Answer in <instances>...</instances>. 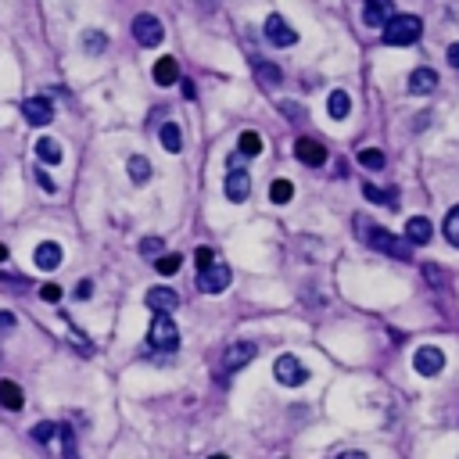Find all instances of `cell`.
Listing matches in <instances>:
<instances>
[{"label": "cell", "instance_id": "11", "mask_svg": "<svg viewBox=\"0 0 459 459\" xmlns=\"http://www.w3.org/2000/svg\"><path fill=\"white\" fill-rule=\"evenodd\" d=\"M223 191H226V198H230L233 205L248 201V194H252V176L244 172V169H230V172H226V183H223Z\"/></svg>", "mask_w": 459, "mask_h": 459}, {"label": "cell", "instance_id": "6", "mask_svg": "<svg viewBox=\"0 0 459 459\" xmlns=\"http://www.w3.org/2000/svg\"><path fill=\"white\" fill-rule=\"evenodd\" d=\"M133 36H137L140 47H158L165 40V29H162V22L155 15H137L133 18Z\"/></svg>", "mask_w": 459, "mask_h": 459}, {"label": "cell", "instance_id": "3", "mask_svg": "<svg viewBox=\"0 0 459 459\" xmlns=\"http://www.w3.org/2000/svg\"><path fill=\"white\" fill-rule=\"evenodd\" d=\"M147 345L155 352H176L179 348V327L172 323V316H155V320H151Z\"/></svg>", "mask_w": 459, "mask_h": 459}, {"label": "cell", "instance_id": "38", "mask_svg": "<svg viewBox=\"0 0 459 459\" xmlns=\"http://www.w3.org/2000/svg\"><path fill=\"white\" fill-rule=\"evenodd\" d=\"M90 294H94V284H90V280H79V284H76V298H79V301H86Z\"/></svg>", "mask_w": 459, "mask_h": 459}, {"label": "cell", "instance_id": "18", "mask_svg": "<svg viewBox=\"0 0 459 459\" xmlns=\"http://www.w3.org/2000/svg\"><path fill=\"white\" fill-rule=\"evenodd\" d=\"M388 18H391V4H384V0H370V4L362 8V22L370 25V29H384L388 25Z\"/></svg>", "mask_w": 459, "mask_h": 459}, {"label": "cell", "instance_id": "8", "mask_svg": "<svg viewBox=\"0 0 459 459\" xmlns=\"http://www.w3.org/2000/svg\"><path fill=\"white\" fill-rule=\"evenodd\" d=\"M266 40H269L273 47H291V43L298 40V33L291 29V22H287L284 15H269V18H266Z\"/></svg>", "mask_w": 459, "mask_h": 459}, {"label": "cell", "instance_id": "7", "mask_svg": "<svg viewBox=\"0 0 459 459\" xmlns=\"http://www.w3.org/2000/svg\"><path fill=\"white\" fill-rule=\"evenodd\" d=\"M413 366H416V374L434 377V374H441V370H445V352H441L438 345H423V348H416Z\"/></svg>", "mask_w": 459, "mask_h": 459}, {"label": "cell", "instance_id": "13", "mask_svg": "<svg viewBox=\"0 0 459 459\" xmlns=\"http://www.w3.org/2000/svg\"><path fill=\"white\" fill-rule=\"evenodd\" d=\"M255 355H259V345H252V341H237V345H230L223 366H226L230 374H237V370H244V366H248Z\"/></svg>", "mask_w": 459, "mask_h": 459}, {"label": "cell", "instance_id": "17", "mask_svg": "<svg viewBox=\"0 0 459 459\" xmlns=\"http://www.w3.org/2000/svg\"><path fill=\"white\" fill-rule=\"evenodd\" d=\"M33 262H36L40 269H57V266H61V244H54V240H43L40 248L33 252Z\"/></svg>", "mask_w": 459, "mask_h": 459}, {"label": "cell", "instance_id": "2", "mask_svg": "<svg viewBox=\"0 0 459 459\" xmlns=\"http://www.w3.org/2000/svg\"><path fill=\"white\" fill-rule=\"evenodd\" d=\"M362 240L370 244L374 252H384V255H391V259H409V244L402 240V237H395L391 230H384V226H370V230H362Z\"/></svg>", "mask_w": 459, "mask_h": 459}, {"label": "cell", "instance_id": "40", "mask_svg": "<svg viewBox=\"0 0 459 459\" xmlns=\"http://www.w3.org/2000/svg\"><path fill=\"white\" fill-rule=\"evenodd\" d=\"M334 459H370V455H366V452H338Z\"/></svg>", "mask_w": 459, "mask_h": 459}, {"label": "cell", "instance_id": "20", "mask_svg": "<svg viewBox=\"0 0 459 459\" xmlns=\"http://www.w3.org/2000/svg\"><path fill=\"white\" fill-rule=\"evenodd\" d=\"M176 79H179L176 57H158V61H155V83H158V86H172Z\"/></svg>", "mask_w": 459, "mask_h": 459}, {"label": "cell", "instance_id": "4", "mask_svg": "<svg viewBox=\"0 0 459 459\" xmlns=\"http://www.w3.org/2000/svg\"><path fill=\"white\" fill-rule=\"evenodd\" d=\"M230 280H233L230 266H226V262H216V266H208L205 273H198V291H205V294H223V291L230 287Z\"/></svg>", "mask_w": 459, "mask_h": 459}, {"label": "cell", "instance_id": "29", "mask_svg": "<svg viewBox=\"0 0 459 459\" xmlns=\"http://www.w3.org/2000/svg\"><path fill=\"white\" fill-rule=\"evenodd\" d=\"M140 255L144 259H162L165 255V240L162 237H144L140 240Z\"/></svg>", "mask_w": 459, "mask_h": 459}, {"label": "cell", "instance_id": "21", "mask_svg": "<svg viewBox=\"0 0 459 459\" xmlns=\"http://www.w3.org/2000/svg\"><path fill=\"white\" fill-rule=\"evenodd\" d=\"M262 147H266V144H262V137H259L255 130H244L240 140H237V155H240V158H255V155H262Z\"/></svg>", "mask_w": 459, "mask_h": 459}, {"label": "cell", "instance_id": "37", "mask_svg": "<svg viewBox=\"0 0 459 459\" xmlns=\"http://www.w3.org/2000/svg\"><path fill=\"white\" fill-rule=\"evenodd\" d=\"M8 330H15V313L0 309V334H8Z\"/></svg>", "mask_w": 459, "mask_h": 459}, {"label": "cell", "instance_id": "12", "mask_svg": "<svg viewBox=\"0 0 459 459\" xmlns=\"http://www.w3.org/2000/svg\"><path fill=\"white\" fill-rule=\"evenodd\" d=\"M144 301H147V309H155L158 316H169V313L179 309V294L172 287H151Z\"/></svg>", "mask_w": 459, "mask_h": 459}, {"label": "cell", "instance_id": "15", "mask_svg": "<svg viewBox=\"0 0 459 459\" xmlns=\"http://www.w3.org/2000/svg\"><path fill=\"white\" fill-rule=\"evenodd\" d=\"M434 86H438V72H434V69L423 65V69H413V72H409V90H413V94L423 97V94H431Z\"/></svg>", "mask_w": 459, "mask_h": 459}, {"label": "cell", "instance_id": "9", "mask_svg": "<svg viewBox=\"0 0 459 459\" xmlns=\"http://www.w3.org/2000/svg\"><path fill=\"white\" fill-rule=\"evenodd\" d=\"M22 115H25L29 126H50V122H54V104H50V97H29L22 104Z\"/></svg>", "mask_w": 459, "mask_h": 459}, {"label": "cell", "instance_id": "34", "mask_svg": "<svg viewBox=\"0 0 459 459\" xmlns=\"http://www.w3.org/2000/svg\"><path fill=\"white\" fill-rule=\"evenodd\" d=\"M194 262H198V273H205L208 266H216V252H212V248H198V252H194Z\"/></svg>", "mask_w": 459, "mask_h": 459}, {"label": "cell", "instance_id": "32", "mask_svg": "<svg viewBox=\"0 0 459 459\" xmlns=\"http://www.w3.org/2000/svg\"><path fill=\"white\" fill-rule=\"evenodd\" d=\"M54 434H57V423H47V420H43V423L33 427V441H40V445H50Z\"/></svg>", "mask_w": 459, "mask_h": 459}, {"label": "cell", "instance_id": "35", "mask_svg": "<svg viewBox=\"0 0 459 459\" xmlns=\"http://www.w3.org/2000/svg\"><path fill=\"white\" fill-rule=\"evenodd\" d=\"M40 298L54 305V301H61V287H57V284H43V287H40Z\"/></svg>", "mask_w": 459, "mask_h": 459}, {"label": "cell", "instance_id": "28", "mask_svg": "<svg viewBox=\"0 0 459 459\" xmlns=\"http://www.w3.org/2000/svg\"><path fill=\"white\" fill-rule=\"evenodd\" d=\"M445 237H448V244L452 248H459V205L455 208H448V216H445Z\"/></svg>", "mask_w": 459, "mask_h": 459}, {"label": "cell", "instance_id": "39", "mask_svg": "<svg viewBox=\"0 0 459 459\" xmlns=\"http://www.w3.org/2000/svg\"><path fill=\"white\" fill-rule=\"evenodd\" d=\"M448 65H452V69H459V43H452V47H448Z\"/></svg>", "mask_w": 459, "mask_h": 459}, {"label": "cell", "instance_id": "41", "mask_svg": "<svg viewBox=\"0 0 459 459\" xmlns=\"http://www.w3.org/2000/svg\"><path fill=\"white\" fill-rule=\"evenodd\" d=\"M0 262H8V248H4V244H0Z\"/></svg>", "mask_w": 459, "mask_h": 459}, {"label": "cell", "instance_id": "14", "mask_svg": "<svg viewBox=\"0 0 459 459\" xmlns=\"http://www.w3.org/2000/svg\"><path fill=\"white\" fill-rule=\"evenodd\" d=\"M406 244H409V248H423V244H431V219L413 216L406 223Z\"/></svg>", "mask_w": 459, "mask_h": 459}, {"label": "cell", "instance_id": "30", "mask_svg": "<svg viewBox=\"0 0 459 459\" xmlns=\"http://www.w3.org/2000/svg\"><path fill=\"white\" fill-rule=\"evenodd\" d=\"M179 266H183V259H179L176 252H165L162 259H155V269L162 273V277H172V273H179Z\"/></svg>", "mask_w": 459, "mask_h": 459}, {"label": "cell", "instance_id": "25", "mask_svg": "<svg viewBox=\"0 0 459 459\" xmlns=\"http://www.w3.org/2000/svg\"><path fill=\"white\" fill-rule=\"evenodd\" d=\"M126 169H130V179H133V183H147V179H151V162H147L144 155H133V158L126 162Z\"/></svg>", "mask_w": 459, "mask_h": 459}, {"label": "cell", "instance_id": "10", "mask_svg": "<svg viewBox=\"0 0 459 459\" xmlns=\"http://www.w3.org/2000/svg\"><path fill=\"white\" fill-rule=\"evenodd\" d=\"M294 155H298L301 165L320 169V165L327 162V147H323L320 140H313V137H301V140H294Z\"/></svg>", "mask_w": 459, "mask_h": 459}, {"label": "cell", "instance_id": "36", "mask_svg": "<svg viewBox=\"0 0 459 459\" xmlns=\"http://www.w3.org/2000/svg\"><path fill=\"white\" fill-rule=\"evenodd\" d=\"M36 183H40V187H43V191H47V194H54V191H57V187H54V179H50V176H47V172H43V165H40V169H36Z\"/></svg>", "mask_w": 459, "mask_h": 459}, {"label": "cell", "instance_id": "42", "mask_svg": "<svg viewBox=\"0 0 459 459\" xmlns=\"http://www.w3.org/2000/svg\"><path fill=\"white\" fill-rule=\"evenodd\" d=\"M212 459H230V455H212Z\"/></svg>", "mask_w": 459, "mask_h": 459}, {"label": "cell", "instance_id": "23", "mask_svg": "<svg viewBox=\"0 0 459 459\" xmlns=\"http://www.w3.org/2000/svg\"><path fill=\"white\" fill-rule=\"evenodd\" d=\"M255 76L262 79V86H280L284 83V72L273 65V61H255Z\"/></svg>", "mask_w": 459, "mask_h": 459}, {"label": "cell", "instance_id": "24", "mask_svg": "<svg viewBox=\"0 0 459 459\" xmlns=\"http://www.w3.org/2000/svg\"><path fill=\"white\" fill-rule=\"evenodd\" d=\"M327 111H330V118H345V115L352 111V101H348L345 90H334L330 101H327Z\"/></svg>", "mask_w": 459, "mask_h": 459}, {"label": "cell", "instance_id": "26", "mask_svg": "<svg viewBox=\"0 0 459 459\" xmlns=\"http://www.w3.org/2000/svg\"><path fill=\"white\" fill-rule=\"evenodd\" d=\"M108 47V36L101 33V29H86V36H83V50L86 54H101Z\"/></svg>", "mask_w": 459, "mask_h": 459}, {"label": "cell", "instance_id": "19", "mask_svg": "<svg viewBox=\"0 0 459 459\" xmlns=\"http://www.w3.org/2000/svg\"><path fill=\"white\" fill-rule=\"evenodd\" d=\"M36 158H40V165H57L61 162V144L54 137H40L36 140Z\"/></svg>", "mask_w": 459, "mask_h": 459}, {"label": "cell", "instance_id": "31", "mask_svg": "<svg viewBox=\"0 0 459 459\" xmlns=\"http://www.w3.org/2000/svg\"><path fill=\"white\" fill-rule=\"evenodd\" d=\"M359 162H362L366 169H384V151H377V147H362V151H359Z\"/></svg>", "mask_w": 459, "mask_h": 459}, {"label": "cell", "instance_id": "27", "mask_svg": "<svg viewBox=\"0 0 459 459\" xmlns=\"http://www.w3.org/2000/svg\"><path fill=\"white\" fill-rule=\"evenodd\" d=\"M269 198L277 201V205H287L294 198V187H291V179H273V187H269Z\"/></svg>", "mask_w": 459, "mask_h": 459}, {"label": "cell", "instance_id": "16", "mask_svg": "<svg viewBox=\"0 0 459 459\" xmlns=\"http://www.w3.org/2000/svg\"><path fill=\"white\" fill-rule=\"evenodd\" d=\"M0 406L11 409V413H22V406H25V391H22L15 381H0Z\"/></svg>", "mask_w": 459, "mask_h": 459}, {"label": "cell", "instance_id": "5", "mask_svg": "<svg viewBox=\"0 0 459 459\" xmlns=\"http://www.w3.org/2000/svg\"><path fill=\"white\" fill-rule=\"evenodd\" d=\"M273 377H277L280 384H287V388H301L305 381H309V370H305L294 355H280L277 362H273Z\"/></svg>", "mask_w": 459, "mask_h": 459}, {"label": "cell", "instance_id": "1", "mask_svg": "<svg viewBox=\"0 0 459 459\" xmlns=\"http://www.w3.org/2000/svg\"><path fill=\"white\" fill-rule=\"evenodd\" d=\"M381 33H384V43H388V47H409V43L420 40L423 22H420L416 15H391Z\"/></svg>", "mask_w": 459, "mask_h": 459}, {"label": "cell", "instance_id": "22", "mask_svg": "<svg viewBox=\"0 0 459 459\" xmlns=\"http://www.w3.org/2000/svg\"><path fill=\"white\" fill-rule=\"evenodd\" d=\"M162 147L169 151V155H179L183 151V130L176 126V122H165L162 126Z\"/></svg>", "mask_w": 459, "mask_h": 459}, {"label": "cell", "instance_id": "33", "mask_svg": "<svg viewBox=\"0 0 459 459\" xmlns=\"http://www.w3.org/2000/svg\"><path fill=\"white\" fill-rule=\"evenodd\" d=\"M366 198L381 201V205H395V191H381V187H374V183H366Z\"/></svg>", "mask_w": 459, "mask_h": 459}]
</instances>
